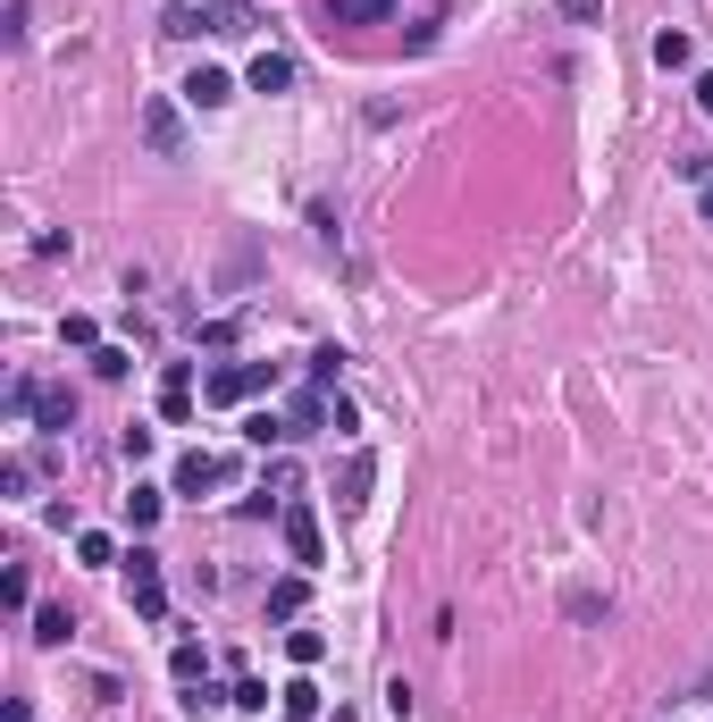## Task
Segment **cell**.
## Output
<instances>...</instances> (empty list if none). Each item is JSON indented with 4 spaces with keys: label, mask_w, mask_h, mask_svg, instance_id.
<instances>
[{
    "label": "cell",
    "mask_w": 713,
    "mask_h": 722,
    "mask_svg": "<svg viewBox=\"0 0 713 722\" xmlns=\"http://www.w3.org/2000/svg\"><path fill=\"white\" fill-rule=\"evenodd\" d=\"M269 379H278L269 361H219V370H202V395H210V403H252Z\"/></svg>",
    "instance_id": "cell-1"
},
{
    "label": "cell",
    "mask_w": 713,
    "mask_h": 722,
    "mask_svg": "<svg viewBox=\"0 0 713 722\" xmlns=\"http://www.w3.org/2000/svg\"><path fill=\"white\" fill-rule=\"evenodd\" d=\"M127 589H134V622H169V589H160V554L151 546L127 554Z\"/></svg>",
    "instance_id": "cell-2"
},
{
    "label": "cell",
    "mask_w": 713,
    "mask_h": 722,
    "mask_svg": "<svg viewBox=\"0 0 713 722\" xmlns=\"http://www.w3.org/2000/svg\"><path fill=\"white\" fill-rule=\"evenodd\" d=\"M285 554H294L302 571H320V563H328V538H320V513H311V495H294V504H285Z\"/></svg>",
    "instance_id": "cell-3"
},
{
    "label": "cell",
    "mask_w": 713,
    "mask_h": 722,
    "mask_svg": "<svg viewBox=\"0 0 713 722\" xmlns=\"http://www.w3.org/2000/svg\"><path fill=\"white\" fill-rule=\"evenodd\" d=\"M143 143H151L160 160H185V118H177L169 93H151V101H143Z\"/></svg>",
    "instance_id": "cell-4"
},
{
    "label": "cell",
    "mask_w": 713,
    "mask_h": 722,
    "mask_svg": "<svg viewBox=\"0 0 713 722\" xmlns=\"http://www.w3.org/2000/svg\"><path fill=\"white\" fill-rule=\"evenodd\" d=\"M227 479H235V462H227V454H185L169 488H177V495H202V488H227Z\"/></svg>",
    "instance_id": "cell-5"
},
{
    "label": "cell",
    "mask_w": 713,
    "mask_h": 722,
    "mask_svg": "<svg viewBox=\"0 0 713 722\" xmlns=\"http://www.w3.org/2000/svg\"><path fill=\"white\" fill-rule=\"evenodd\" d=\"M185 101H193V110H227V101H235V77H227V68H193Z\"/></svg>",
    "instance_id": "cell-6"
},
{
    "label": "cell",
    "mask_w": 713,
    "mask_h": 722,
    "mask_svg": "<svg viewBox=\"0 0 713 722\" xmlns=\"http://www.w3.org/2000/svg\"><path fill=\"white\" fill-rule=\"evenodd\" d=\"M160 420H193V370H185V361L160 370Z\"/></svg>",
    "instance_id": "cell-7"
},
{
    "label": "cell",
    "mask_w": 713,
    "mask_h": 722,
    "mask_svg": "<svg viewBox=\"0 0 713 722\" xmlns=\"http://www.w3.org/2000/svg\"><path fill=\"white\" fill-rule=\"evenodd\" d=\"M244 84H252V93H294V59H285V51H261V59L244 68Z\"/></svg>",
    "instance_id": "cell-8"
},
{
    "label": "cell",
    "mask_w": 713,
    "mask_h": 722,
    "mask_svg": "<svg viewBox=\"0 0 713 722\" xmlns=\"http://www.w3.org/2000/svg\"><path fill=\"white\" fill-rule=\"evenodd\" d=\"M370 479H378V454H353V462H344V479H337V504H344V513H361V504H370Z\"/></svg>",
    "instance_id": "cell-9"
},
{
    "label": "cell",
    "mask_w": 713,
    "mask_h": 722,
    "mask_svg": "<svg viewBox=\"0 0 713 722\" xmlns=\"http://www.w3.org/2000/svg\"><path fill=\"white\" fill-rule=\"evenodd\" d=\"M202 26H210V9H193V0H169V9H160V34L169 42H193Z\"/></svg>",
    "instance_id": "cell-10"
},
{
    "label": "cell",
    "mask_w": 713,
    "mask_h": 722,
    "mask_svg": "<svg viewBox=\"0 0 713 722\" xmlns=\"http://www.w3.org/2000/svg\"><path fill=\"white\" fill-rule=\"evenodd\" d=\"M42 429H51V438H68V429H76V395H68V387H42Z\"/></svg>",
    "instance_id": "cell-11"
},
{
    "label": "cell",
    "mask_w": 713,
    "mask_h": 722,
    "mask_svg": "<svg viewBox=\"0 0 713 722\" xmlns=\"http://www.w3.org/2000/svg\"><path fill=\"white\" fill-rule=\"evenodd\" d=\"M278 714H285V722H320V689H311V681H285V689H278Z\"/></svg>",
    "instance_id": "cell-12"
},
{
    "label": "cell",
    "mask_w": 713,
    "mask_h": 722,
    "mask_svg": "<svg viewBox=\"0 0 713 722\" xmlns=\"http://www.w3.org/2000/svg\"><path fill=\"white\" fill-rule=\"evenodd\" d=\"M252 0H210V34H252Z\"/></svg>",
    "instance_id": "cell-13"
},
{
    "label": "cell",
    "mask_w": 713,
    "mask_h": 722,
    "mask_svg": "<svg viewBox=\"0 0 713 722\" xmlns=\"http://www.w3.org/2000/svg\"><path fill=\"white\" fill-rule=\"evenodd\" d=\"M244 438L252 445H285V438H294V420H285V412H244Z\"/></svg>",
    "instance_id": "cell-14"
},
{
    "label": "cell",
    "mask_w": 713,
    "mask_h": 722,
    "mask_svg": "<svg viewBox=\"0 0 713 722\" xmlns=\"http://www.w3.org/2000/svg\"><path fill=\"white\" fill-rule=\"evenodd\" d=\"M394 0H328V26H370V18H386Z\"/></svg>",
    "instance_id": "cell-15"
},
{
    "label": "cell",
    "mask_w": 713,
    "mask_h": 722,
    "mask_svg": "<svg viewBox=\"0 0 713 722\" xmlns=\"http://www.w3.org/2000/svg\"><path fill=\"white\" fill-rule=\"evenodd\" d=\"M68 630H76L68 605H42V613H34V646H68Z\"/></svg>",
    "instance_id": "cell-16"
},
{
    "label": "cell",
    "mask_w": 713,
    "mask_h": 722,
    "mask_svg": "<svg viewBox=\"0 0 713 722\" xmlns=\"http://www.w3.org/2000/svg\"><path fill=\"white\" fill-rule=\"evenodd\" d=\"M76 563H93V571L118 563V538H110V530H76Z\"/></svg>",
    "instance_id": "cell-17"
},
{
    "label": "cell",
    "mask_w": 713,
    "mask_h": 722,
    "mask_svg": "<svg viewBox=\"0 0 713 722\" xmlns=\"http://www.w3.org/2000/svg\"><path fill=\"white\" fill-rule=\"evenodd\" d=\"M169 672H177V681H185V689H202V672H210V655H202V646H177V655H169Z\"/></svg>",
    "instance_id": "cell-18"
},
{
    "label": "cell",
    "mask_w": 713,
    "mask_h": 722,
    "mask_svg": "<svg viewBox=\"0 0 713 722\" xmlns=\"http://www.w3.org/2000/svg\"><path fill=\"white\" fill-rule=\"evenodd\" d=\"M302 596H311L302 580H278V589H269V622H294V613H302Z\"/></svg>",
    "instance_id": "cell-19"
},
{
    "label": "cell",
    "mask_w": 713,
    "mask_h": 722,
    "mask_svg": "<svg viewBox=\"0 0 713 722\" xmlns=\"http://www.w3.org/2000/svg\"><path fill=\"white\" fill-rule=\"evenodd\" d=\"M285 655H294V664L311 672V664H320V655H328V639H320V630H285Z\"/></svg>",
    "instance_id": "cell-20"
},
{
    "label": "cell",
    "mask_w": 713,
    "mask_h": 722,
    "mask_svg": "<svg viewBox=\"0 0 713 722\" xmlns=\"http://www.w3.org/2000/svg\"><path fill=\"white\" fill-rule=\"evenodd\" d=\"M127 521H134V538H143L151 521H160V488H134V495H127Z\"/></svg>",
    "instance_id": "cell-21"
},
{
    "label": "cell",
    "mask_w": 713,
    "mask_h": 722,
    "mask_svg": "<svg viewBox=\"0 0 713 722\" xmlns=\"http://www.w3.org/2000/svg\"><path fill=\"white\" fill-rule=\"evenodd\" d=\"M655 68H689V34H680V26L655 34Z\"/></svg>",
    "instance_id": "cell-22"
},
{
    "label": "cell",
    "mask_w": 713,
    "mask_h": 722,
    "mask_svg": "<svg viewBox=\"0 0 713 722\" xmlns=\"http://www.w3.org/2000/svg\"><path fill=\"white\" fill-rule=\"evenodd\" d=\"M42 412V387L34 379H9V420H34Z\"/></svg>",
    "instance_id": "cell-23"
},
{
    "label": "cell",
    "mask_w": 713,
    "mask_h": 722,
    "mask_svg": "<svg viewBox=\"0 0 713 722\" xmlns=\"http://www.w3.org/2000/svg\"><path fill=\"white\" fill-rule=\"evenodd\" d=\"M26 488H34V462L9 454V462H0V495H26Z\"/></svg>",
    "instance_id": "cell-24"
},
{
    "label": "cell",
    "mask_w": 713,
    "mask_h": 722,
    "mask_svg": "<svg viewBox=\"0 0 713 722\" xmlns=\"http://www.w3.org/2000/svg\"><path fill=\"white\" fill-rule=\"evenodd\" d=\"M59 337H68V344H84V353H101V328L84 320V311H68V320H59Z\"/></svg>",
    "instance_id": "cell-25"
},
{
    "label": "cell",
    "mask_w": 713,
    "mask_h": 722,
    "mask_svg": "<svg viewBox=\"0 0 713 722\" xmlns=\"http://www.w3.org/2000/svg\"><path fill=\"white\" fill-rule=\"evenodd\" d=\"M26 596H34V589H26V571L9 563V571H0V605H9V613H26Z\"/></svg>",
    "instance_id": "cell-26"
},
{
    "label": "cell",
    "mask_w": 713,
    "mask_h": 722,
    "mask_svg": "<svg viewBox=\"0 0 713 722\" xmlns=\"http://www.w3.org/2000/svg\"><path fill=\"white\" fill-rule=\"evenodd\" d=\"M93 370H101V379H127V370H134V353H127V344H101V353H93Z\"/></svg>",
    "instance_id": "cell-27"
},
{
    "label": "cell",
    "mask_w": 713,
    "mask_h": 722,
    "mask_svg": "<svg viewBox=\"0 0 713 722\" xmlns=\"http://www.w3.org/2000/svg\"><path fill=\"white\" fill-rule=\"evenodd\" d=\"M337 370H344V353H337V344H320V353H311V387H337Z\"/></svg>",
    "instance_id": "cell-28"
},
{
    "label": "cell",
    "mask_w": 713,
    "mask_h": 722,
    "mask_svg": "<svg viewBox=\"0 0 713 722\" xmlns=\"http://www.w3.org/2000/svg\"><path fill=\"white\" fill-rule=\"evenodd\" d=\"M672 169H680V177H689V185H713V152H680V160H672Z\"/></svg>",
    "instance_id": "cell-29"
},
{
    "label": "cell",
    "mask_w": 713,
    "mask_h": 722,
    "mask_svg": "<svg viewBox=\"0 0 713 722\" xmlns=\"http://www.w3.org/2000/svg\"><path fill=\"white\" fill-rule=\"evenodd\" d=\"M26 26H34V0H9V26H0V34H9V51L26 42Z\"/></svg>",
    "instance_id": "cell-30"
},
{
    "label": "cell",
    "mask_w": 713,
    "mask_h": 722,
    "mask_svg": "<svg viewBox=\"0 0 713 722\" xmlns=\"http://www.w3.org/2000/svg\"><path fill=\"white\" fill-rule=\"evenodd\" d=\"M353 429H361V412L337 395V403H328V438H353Z\"/></svg>",
    "instance_id": "cell-31"
},
{
    "label": "cell",
    "mask_w": 713,
    "mask_h": 722,
    "mask_svg": "<svg viewBox=\"0 0 713 722\" xmlns=\"http://www.w3.org/2000/svg\"><path fill=\"white\" fill-rule=\"evenodd\" d=\"M118 454H127L134 471H143V462H151V429H127V438H118Z\"/></svg>",
    "instance_id": "cell-32"
},
{
    "label": "cell",
    "mask_w": 713,
    "mask_h": 722,
    "mask_svg": "<svg viewBox=\"0 0 713 722\" xmlns=\"http://www.w3.org/2000/svg\"><path fill=\"white\" fill-rule=\"evenodd\" d=\"M235 705H244V714H269V681H235Z\"/></svg>",
    "instance_id": "cell-33"
},
{
    "label": "cell",
    "mask_w": 713,
    "mask_h": 722,
    "mask_svg": "<svg viewBox=\"0 0 713 722\" xmlns=\"http://www.w3.org/2000/svg\"><path fill=\"white\" fill-rule=\"evenodd\" d=\"M0 722H34V705H26V698H9V705H0Z\"/></svg>",
    "instance_id": "cell-34"
},
{
    "label": "cell",
    "mask_w": 713,
    "mask_h": 722,
    "mask_svg": "<svg viewBox=\"0 0 713 722\" xmlns=\"http://www.w3.org/2000/svg\"><path fill=\"white\" fill-rule=\"evenodd\" d=\"M696 110L713 118V68H705V77H696Z\"/></svg>",
    "instance_id": "cell-35"
},
{
    "label": "cell",
    "mask_w": 713,
    "mask_h": 722,
    "mask_svg": "<svg viewBox=\"0 0 713 722\" xmlns=\"http://www.w3.org/2000/svg\"><path fill=\"white\" fill-rule=\"evenodd\" d=\"M596 9H604V0H563V18H596Z\"/></svg>",
    "instance_id": "cell-36"
},
{
    "label": "cell",
    "mask_w": 713,
    "mask_h": 722,
    "mask_svg": "<svg viewBox=\"0 0 713 722\" xmlns=\"http://www.w3.org/2000/svg\"><path fill=\"white\" fill-rule=\"evenodd\" d=\"M696 210H705V219H713V185H696Z\"/></svg>",
    "instance_id": "cell-37"
}]
</instances>
